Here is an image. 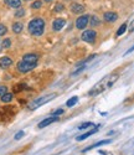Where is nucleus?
<instances>
[{
  "label": "nucleus",
  "instance_id": "nucleus-28",
  "mask_svg": "<svg viewBox=\"0 0 134 155\" xmlns=\"http://www.w3.org/2000/svg\"><path fill=\"white\" fill-rule=\"evenodd\" d=\"M5 93H6V87L2 86V87H0V97H2L3 94H5Z\"/></svg>",
  "mask_w": 134,
  "mask_h": 155
},
{
  "label": "nucleus",
  "instance_id": "nucleus-27",
  "mask_svg": "<svg viewBox=\"0 0 134 155\" xmlns=\"http://www.w3.org/2000/svg\"><path fill=\"white\" fill-rule=\"evenodd\" d=\"M24 134H25V133H24L22 130H20V132H19V133L15 135V140H19L20 138H22V137H24Z\"/></svg>",
  "mask_w": 134,
  "mask_h": 155
},
{
  "label": "nucleus",
  "instance_id": "nucleus-11",
  "mask_svg": "<svg viewBox=\"0 0 134 155\" xmlns=\"http://www.w3.org/2000/svg\"><path fill=\"white\" fill-rule=\"evenodd\" d=\"M24 61H28V62H34V63H37V60H39V56L35 55V54H28L22 57Z\"/></svg>",
  "mask_w": 134,
  "mask_h": 155
},
{
  "label": "nucleus",
  "instance_id": "nucleus-6",
  "mask_svg": "<svg viewBox=\"0 0 134 155\" xmlns=\"http://www.w3.org/2000/svg\"><path fill=\"white\" fill-rule=\"evenodd\" d=\"M89 22V16L88 15H82V16H79L77 20H76V28L79 29V30H82L86 28V25Z\"/></svg>",
  "mask_w": 134,
  "mask_h": 155
},
{
  "label": "nucleus",
  "instance_id": "nucleus-9",
  "mask_svg": "<svg viewBox=\"0 0 134 155\" xmlns=\"http://www.w3.org/2000/svg\"><path fill=\"white\" fill-rule=\"evenodd\" d=\"M104 20L106 21H108V22H113L118 19V15L116 14V12H104V15H103Z\"/></svg>",
  "mask_w": 134,
  "mask_h": 155
},
{
  "label": "nucleus",
  "instance_id": "nucleus-14",
  "mask_svg": "<svg viewBox=\"0 0 134 155\" xmlns=\"http://www.w3.org/2000/svg\"><path fill=\"white\" fill-rule=\"evenodd\" d=\"M108 143H111V140H109V139H108V140H102V141H98V143H96V144H93V145L88 147L86 150H91V149H93V148H98V147H101V145L108 144ZM86 150H85V151H86Z\"/></svg>",
  "mask_w": 134,
  "mask_h": 155
},
{
  "label": "nucleus",
  "instance_id": "nucleus-32",
  "mask_svg": "<svg viewBox=\"0 0 134 155\" xmlns=\"http://www.w3.org/2000/svg\"><path fill=\"white\" fill-rule=\"evenodd\" d=\"M45 2H46V3H51V2H52V0H45Z\"/></svg>",
  "mask_w": 134,
  "mask_h": 155
},
{
  "label": "nucleus",
  "instance_id": "nucleus-17",
  "mask_svg": "<svg viewBox=\"0 0 134 155\" xmlns=\"http://www.w3.org/2000/svg\"><path fill=\"white\" fill-rule=\"evenodd\" d=\"M77 101H78V98L77 97H72V98H70L69 101H67V103H66V106L67 107H73L76 103H77Z\"/></svg>",
  "mask_w": 134,
  "mask_h": 155
},
{
  "label": "nucleus",
  "instance_id": "nucleus-30",
  "mask_svg": "<svg viewBox=\"0 0 134 155\" xmlns=\"http://www.w3.org/2000/svg\"><path fill=\"white\" fill-rule=\"evenodd\" d=\"M129 31H134V20L132 21V24H130V26H129Z\"/></svg>",
  "mask_w": 134,
  "mask_h": 155
},
{
  "label": "nucleus",
  "instance_id": "nucleus-29",
  "mask_svg": "<svg viewBox=\"0 0 134 155\" xmlns=\"http://www.w3.org/2000/svg\"><path fill=\"white\" fill-rule=\"evenodd\" d=\"M63 113V109H59V110H56V112H53V115H56V117H57V115H60V114H62Z\"/></svg>",
  "mask_w": 134,
  "mask_h": 155
},
{
  "label": "nucleus",
  "instance_id": "nucleus-15",
  "mask_svg": "<svg viewBox=\"0 0 134 155\" xmlns=\"http://www.w3.org/2000/svg\"><path fill=\"white\" fill-rule=\"evenodd\" d=\"M22 24L21 22H15L14 25H12V31H14L15 34H20L22 31Z\"/></svg>",
  "mask_w": 134,
  "mask_h": 155
},
{
  "label": "nucleus",
  "instance_id": "nucleus-5",
  "mask_svg": "<svg viewBox=\"0 0 134 155\" xmlns=\"http://www.w3.org/2000/svg\"><path fill=\"white\" fill-rule=\"evenodd\" d=\"M96 37H97V34H96L95 30H86V31H83V34H82V36H81V38H82L83 41L89 42V44L95 42Z\"/></svg>",
  "mask_w": 134,
  "mask_h": 155
},
{
  "label": "nucleus",
  "instance_id": "nucleus-16",
  "mask_svg": "<svg viewBox=\"0 0 134 155\" xmlns=\"http://www.w3.org/2000/svg\"><path fill=\"white\" fill-rule=\"evenodd\" d=\"M95 133H97V129H93V130H91V132H88V133H85L83 135H79V137L77 138V140H78V141H82V140H85L86 138L91 137L92 134H95Z\"/></svg>",
  "mask_w": 134,
  "mask_h": 155
},
{
  "label": "nucleus",
  "instance_id": "nucleus-24",
  "mask_svg": "<svg viewBox=\"0 0 134 155\" xmlns=\"http://www.w3.org/2000/svg\"><path fill=\"white\" fill-rule=\"evenodd\" d=\"M6 31H8V29H6L5 25L0 24V35H5V34H6Z\"/></svg>",
  "mask_w": 134,
  "mask_h": 155
},
{
  "label": "nucleus",
  "instance_id": "nucleus-23",
  "mask_svg": "<svg viewBox=\"0 0 134 155\" xmlns=\"http://www.w3.org/2000/svg\"><path fill=\"white\" fill-rule=\"evenodd\" d=\"M41 5H42V3H41V2H40V0H37V2L32 3L31 8H32V9H39V8H41Z\"/></svg>",
  "mask_w": 134,
  "mask_h": 155
},
{
  "label": "nucleus",
  "instance_id": "nucleus-31",
  "mask_svg": "<svg viewBox=\"0 0 134 155\" xmlns=\"http://www.w3.org/2000/svg\"><path fill=\"white\" fill-rule=\"evenodd\" d=\"M133 50H134V46H133V47H130V48H129V50L127 51V52H126V55H128L129 52H132V51H133Z\"/></svg>",
  "mask_w": 134,
  "mask_h": 155
},
{
  "label": "nucleus",
  "instance_id": "nucleus-22",
  "mask_svg": "<svg viewBox=\"0 0 134 155\" xmlns=\"http://www.w3.org/2000/svg\"><path fill=\"white\" fill-rule=\"evenodd\" d=\"M10 45H11V41H10V38H5V40L3 41V45H2V46H3V48H8V47H9Z\"/></svg>",
  "mask_w": 134,
  "mask_h": 155
},
{
  "label": "nucleus",
  "instance_id": "nucleus-18",
  "mask_svg": "<svg viewBox=\"0 0 134 155\" xmlns=\"http://www.w3.org/2000/svg\"><path fill=\"white\" fill-rule=\"evenodd\" d=\"M11 99H12V94H11V93H5V94H3V96H2V101H3V102H5V103L10 102Z\"/></svg>",
  "mask_w": 134,
  "mask_h": 155
},
{
  "label": "nucleus",
  "instance_id": "nucleus-13",
  "mask_svg": "<svg viewBox=\"0 0 134 155\" xmlns=\"http://www.w3.org/2000/svg\"><path fill=\"white\" fill-rule=\"evenodd\" d=\"M5 4L9 5L10 8H20L21 0H5Z\"/></svg>",
  "mask_w": 134,
  "mask_h": 155
},
{
  "label": "nucleus",
  "instance_id": "nucleus-4",
  "mask_svg": "<svg viewBox=\"0 0 134 155\" xmlns=\"http://www.w3.org/2000/svg\"><path fill=\"white\" fill-rule=\"evenodd\" d=\"M36 64L37 63H34V62H28V61H24L21 60L19 63H18V70L22 73H26V72H29L31 70H34L36 67Z\"/></svg>",
  "mask_w": 134,
  "mask_h": 155
},
{
  "label": "nucleus",
  "instance_id": "nucleus-7",
  "mask_svg": "<svg viewBox=\"0 0 134 155\" xmlns=\"http://www.w3.org/2000/svg\"><path fill=\"white\" fill-rule=\"evenodd\" d=\"M56 120H59V118L56 117V115H53V117H50V118H46V119H44L42 122H40L37 127H39L40 129H42V128H45V127H47V125H50L51 123H53V122H56Z\"/></svg>",
  "mask_w": 134,
  "mask_h": 155
},
{
  "label": "nucleus",
  "instance_id": "nucleus-21",
  "mask_svg": "<svg viewBox=\"0 0 134 155\" xmlns=\"http://www.w3.org/2000/svg\"><path fill=\"white\" fill-rule=\"evenodd\" d=\"M91 125H93L92 123H82L81 125L78 127V130H85L86 128H88V127H91Z\"/></svg>",
  "mask_w": 134,
  "mask_h": 155
},
{
  "label": "nucleus",
  "instance_id": "nucleus-10",
  "mask_svg": "<svg viewBox=\"0 0 134 155\" xmlns=\"http://www.w3.org/2000/svg\"><path fill=\"white\" fill-rule=\"evenodd\" d=\"M11 63H12V61H11L10 57H2L0 58V67L2 68H6V67L11 66Z\"/></svg>",
  "mask_w": 134,
  "mask_h": 155
},
{
  "label": "nucleus",
  "instance_id": "nucleus-8",
  "mask_svg": "<svg viewBox=\"0 0 134 155\" xmlns=\"http://www.w3.org/2000/svg\"><path fill=\"white\" fill-rule=\"evenodd\" d=\"M65 24H66L65 19H56L55 21H53V24H52V28H53V30H55V31H60L65 26Z\"/></svg>",
  "mask_w": 134,
  "mask_h": 155
},
{
  "label": "nucleus",
  "instance_id": "nucleus-19",
  "mask_svg": "<svg viewBox=\"0 0 134 155\" xmlns=\"http://www.w3.org/2000/svg\"><path fill=\"white\" fill-rule=\"evenodd\" d=\"M126 30H127V24H123L122 26L119 28V30L117 31V35H118V36H120L122 34H124V32H126Z\"/></svg>",
  "mask_w": 134,
  "mask_h": 155
},
{
  "label": "nucleus",
  "instance_id": "nucleus-1",
  "mask_svg": "<svg viewBox=\"0 0 134 155\" xmlns=\"http://www.w3.org/2000/svg\"><path fill=\"white\" fill-rule=\"evenodd\" d=\"M118 80V74L117 73H112V74H108L107 77H104V78L101 81V82H98L95 87H93L91 91H89V96H97V94H99V93H102L103 91H106V89H108V88H111L114 83H116V81Z\"/></svg>",
  "mask_w": 134,
  "mask_h": 155
},
{
  "label": "nucleus",
  "instance_id": "nucleus-26",
  "mask_svg": "<svg viewBox=\"0 0 134 155\" xmlns=\"http://www.w3.org/2000/svg\"><path fill=\"white\" fill-rule=\"evenodd\" d=\"M63 10V5L62 4H56L55 5V11H62Z\"/></svg>",
  "mask_w": 134,
  "mask_h": 155
},
{
  "label": "nucleus",
  "instance_id": "nucleus-25",
  "mask_svg": "<svg viewBox=\"0 0 134 155\" xmlns=\"http://www.w3.org/2000/svg\"><path fill=\"white\" fill-rule=\"evenodd\" d=\"M24 15H25V10H24V9L18 10V11H16V14H15L16 18H21V16H24Z\"/></svg>",
  "mask_w": 134,
  "mask_h": 155
},
{
  "label": "nucleus",
  "instance_id": "nucleus-2",
  "mask_svg": "<svg viewBox=\"0 0 134 155\" xmlns=\"http://www.w3.org/2000/svg\"><path fill=\"white\" fill-rule=\"evenodd\" d=\"M44 29H45V21L40 18H36L29 22V31L35 36L42 35Z\"/></svg>",
  "mask_w": 134,
  "mask_h": 155
},
{
  "label": "nucleus",
  "instance_id": "nucleus-12",
  "mask_svg": "<svg viewBox=\"0 0 134 155\" xmlns=\"http://www.w3.org/2000/svg\"><path fill=\"white\" fill-rule=\"evenodd\" d=\"M71 11L75 12V14H81V12L85 11V6L79 5V4H72L71 5Z\"/></svg>",
  "mask_w": 134,
  "mask_h": 155
},
{
  "label": "nucleus",
  "instance_id": "nucleus-3",
  "mask_svg": "<svg viewBox=\"0 0 134 155\" xmlns=\"http://www.w3.org/2000/svg\"><path fill=\"white\" fill-rule=\"evenodd\" d=\"M55 97H56V93H51V94L44 96V97H41V98H39V99H35L34 102H31V103H30V104H29V109L34 110V109L39 108L40 106H42V104H45V103L50 102V101H51L52 98H55Z\"/></svg>",
  "mask_w": 134,
  "mask_h": 155
},
{
  "label": "nucleus",
  "instance_id": "nucleus-20",
  "mask_svg": "<svg viewBox=\"0 0 134 155\" xmlns=\"http://www.w3.org/2000/svg\"><path fill=\"white\" fill-rule=\"evenodd\" d=\"M89 19H91V24L93 25V26H97V25H99V20H98L97 16H92Z\"/></svg>",
  "mask_w": 134,
  "mask_h": 155
}]
</instances>
